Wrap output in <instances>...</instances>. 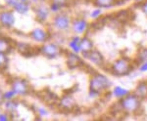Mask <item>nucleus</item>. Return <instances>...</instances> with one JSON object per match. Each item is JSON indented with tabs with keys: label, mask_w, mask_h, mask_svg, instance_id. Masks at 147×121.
Returning <instances> with one entry per match:
<instances>
[{
	"label": "nucleus",
	"mask_w": 147,
	"mask_h": 121,
	"mask_svg": "<svg viewBox=\"0 0 147 121\" xmlns=\"http://www.w3.org/2000/svg\"><path fill=\"white\" fill-rule=\"evenodd\" d=\"M9 56L8 54L0 53V72H4L7 70L9 66Z\"/></svg>",
	"instance_id": "nucleus-22"
},
{
	"label": "nucleus",
	"mask_w": 147,
	"mask_h": 121,
	"mask_svg": "<svg viewBox=\"0 0 147 121\" xmlns=\"http://www.w3.org/2000/svg\"><path fill=\"white\" fill-rule=\"evenodd\" d=\"M2 34H3V27L0 25V35H2Z\"/></svg>",
	"instance_id": "nucleus-35"
},
{
	"label": "nucleus",
	"mask_w": 147,
	"mask_h": 121,
	"mask_svg": "<svg viewBox=\"0 0 147 121\" xmlns=\"http://www.w3.org/2000/svg\"><path fill=\"white\" fill-rule=\"evenodd\" d=\"M142 1H144V0H136V2H137V3H141Z\"/></svg>",
	"instance_id": "nucleus-36"
},
{
	"label": "nucleus",
	"mask_w": 147,
	"mask_h": 121,
	"mask_svg": "<svg viewBox=\"0 0 147 121\" xmlns=\"http://www.w3.org/2000/svg\"><path fill=\"white\" fill-rule=\"evenodd\" d=\"M134 94H136L140 100L147 99V82L142 81L137 84Z\"/></svg>",
	"instance_id": "nucleus-20"
},
{
	"label": "nucleus",
	"mask_w": 147,
	"mask_h": 121,
	"mask_svg": "<svg viewBox=\"0 0 147 121\" xmlns=\"http://www.w3.org/2000/svg\"><path fill=\"white\" fill-rule=\"evenodd\" d=\"M3 7H4V6H3V5H2V4H1V3H0V10H1V9H2V8H3Z\"/></svg>",
	"instance_id": "nucleus-37"
},
{
	"label": "nucleus",
	"mask_w": 147,
	"mask_h": 121,
	"mask_svg": "<svg viewBox=\"0 0 147 121\" xmlns=\"http://www.w3.org/2000/svg\"><path fill=\"white\" fill-rule=\"evenodd\" d=\"M82 56L84 59L89 60L93 64L94 66H98V68H103L104 64H105V60H104L103 55L96 49H92L91 51L87 52V53H82Z\"/></svg>",
	"instance_id": "nucleus-12"
},
{
	"label": "nucleus",
	"mask_w": 147,
	"mask_h": 121,
	"mask_svg": "<svg viewBox=\"0 0 147 121\" xmlns=\"http://www.w3.org/2000/svg\"><path fill=\"white\" fill-rule=\"evenodd\" d=\"M111 87V81L106 75L102 73H95L90 76L89 79V85L88 88L89 91L96 92L98 94H102L104 92L108 91V89Z\"/></svg>",
	"instance_id": "nucleus-2"
},
{
	"label": "nucleus",
	"mask_w": 147,
	"mask_h": 121,
	"mask_svg": "<svg viewBox=\"0 0 147 121\" xmlns=\"http://www.w3.org/2000/svg\"><path fill=\"white\" fill-rule=\"evenodd\" d=\"M57 105H58V108H60L61 110L71 111L76 108L77 103H76V100L74 99V97L72 95L66 94L61 97L60 99H58Z\"/></svg>",
	"instance_id": "nucleus-13"
},
{
	"label": "nucleus",
	"mask_w": 147,
	"mask_h": 121,
	"mask_svg": "<svg viewBox=\"0 0 147 121\" xmlns=\"http://www.w3.org/2000/svg\"><path fill=\"white\" fill-rule=\"evenodd\" d=\"M66 56V65L70 70H75V68H80L84 65V59L80 57L79 54L74 53V52L67 51L65 52Z\"/></svg>",
	"instance_id": "nucleus-10"
},
{
	"label": "nucleus",
	"mask_w": 147,
	"mask_h": 121,
	"mask_svg": "<svg viewBox=\"0 0 147 121\" xmlns=\"http://www.w3.org/2000/svg\"><path fill=\"white\" fill-rule=\"evenodd\" d=\"M139 70L142 72H147V62H142V64L139 66Z\"/></svg>",
	"instance_id": "nucleus-33"
},
{
	"label": "nucleus",
	"mask_w": 147,
	"mask_h": 121,
	"mask_svg": "<svg viewBox=\"0 0 147 121\" xmlns=\"http://www.w3.org/2000/svg\"><path fill=\"white\" fill-rule=\"evenodd\" d=\"M37 53L48 60H53L63 54V49L57 42L47 41L37 47Z\"/></svg>",
	"instance_id": "nucleus-3"
},
{
	"label": "nucleus",
	"mask_w": 147,
	"mask_h": 121,
	"mask_svg": "<svg viewBox=\"0 0 147 121\" xmlns=\"http://www.w3.org/2000/svg\"><path fill=\"white\" fill-rule=\"evenodd\" d=\"M35 110H36V114L40 117H45L49 115V110L44 106H37Z\"/></svg>",
	"instance_id": "nucleus-26"
},
{
	"label": "nucleus",
	"mask_w": 147,
	"mask_h": 121,
	"mask_svg": "<svg viewBox=\"0 0 147 121\" xmlns=\"http://www.w3.org/2000/svg\"><path fill=\"white\" fill-rule=\"evenodd\" d=\"M32 9V4L28 3V2H23V1H19L15 6L12 8L15 13H18L20 15H27L28 12Z\"/></svg>",
	"instance_id": "nucleus-17"
},
{
	"label": "nucleus",
	"mask_w": 147,
	"mask_h": 121,
	"mask_svg": "<svg viewBox=\"0 0 147 121\" xmlns=\"http://www.w3.org/2000/svg\"><path fill=\"white\" fill-rule=\"evenodd\" d=\"M80 39L82 37L80 35L75 34L68 40V48L71 52L80 54Z\"/></svg>",
	"instance_id": "nucleus-16"
},
{
	"label": "nucleus",
	"mask_w": 147,
	"mask_h": 121,
	"mask_svg": "<svg viewBox=\"0 0 147 121\" xmlns=\"http://www.w3.org/2000/svg\"><path fill=\"white\" fill-rule=\"evenodd\" d=\"M19 1H20V0H4V5H5V7H7V8L12 9Z\"/></svg>",
	"instance_id": "nucleus-31"
},
{
	"label": "nucleus",
	"mask_w": 147,
	"mask_h": 121,
	"mask_svg": "<svg viewBox=\"0 0 147 121\" xmlns=\"http://www.w3.org/2000/svg\"><path fill=\"white\" fill-rule=\"evenodd\" d=\"M129 94V91L125 88H123V87H120V86H117L115 87L113 90V95L115 98H117L118 100H121L123 99L124 97H125L127 95Z\"/></svg>",
	"instance_id": "nucleus-23"
},
{
	"label": "nucleus",
	"mask_w": 147,
	"mask_h": 121,
	"mask_svg": "<svg viewBox=\"0 0 147 121\" xmlns=\"http://www.w3.org/2000/svg\"><path fill=\"white\" fill-rule=\"evenodd\" d=\"M140 9L144 13V15L147 16V0H144L140 3Z\"/></svg>",
	"instance_id": "nucleus-32"
},
{
	"label": "nucleus",
	"mask_w": 147,
	"mask_h": 121,
	"mask_svg": "<svg viewBox=\"0 0 147 121\" xmlns=\"http://www.w3.org/2000/svg\"><path fill=\"white\" fill-rule=\"evenodd\" d=\"M30 38L37 44H42L50 40V32L49 30L44 29L43 27H35L32 30H30L28 33Z\"/></svg>",
	"instance_id": "nucleus-9"
},
{
	"label": "nucleus",
	"mask_w": 147,
	"mask_h": 121,
	"mask_svg": "<svg viewBox=\"0 0 147 121\" xmlns=\"http://www.w3.org/2000/svg\"><path fill=\"white\" fill-rule=\"evenodd\" d=\"M138 60L140 62H147V49H142L138 53Z\"/></svg>",
	"instance_id": "nucleus-29"
},
{
	"label": "nucleus",
	"mask_w": 147,
	"mask_h": 121,
	"mask_svg": "<svg viewBox=\"0 0 147 121\" xmlns=\"http://www.w3.org/2000/svg\"><path fill=\"white\" fill-rule=\"evenodd\" d=\"M16 23L15 12L12 9L7 8L4 6L0 10V25L3 27V29L11 30Z\"/></svg>",
	"instance_id": "nucleus-8"
},
{
	"label": "nucleus",
	"mask_w": 147,
	"mask_h": 121,
	"mask_svg": "<svg viewBox=\"0 0 147 121\" xmlns=\"http://www.w3.org/2000/svg\"><path fill=\"white\" fill-rule=\"evenodd\" d=\"M2 106H3V110H5L12 116L16 114V112L18 111L19 106H20V102L18 101L17 98L14 100H9V101H4Z\"/></svg>",
	"instance_id": "nucleus-15"
},
{
	"label": "nucleus",
	"mask_w": 147,
	"mask_h": 121,
	"mask_svg": "<svg viewBox=\"0 0 147 121\" xmlns=\"http://www.w3.org/2000/svg\"><path fill=\"white\" fill-rule=\"evenodd\" d=\"M15 49L23 56H28L32 54V46L27 42H15Z\"/></svg>",
	"instance_id": "nucleus-18"
},
{
	"label": "nucleus",
	"mask_w": 147,
	"mask_h": 121,
	"mask_svg": "<svg viewBox=\"0 0 147 121\" xmlns=\"http://www.w3.org/2000/svg\"><path fill=\"white\" fill-rule=\"evenodd\" d=\"M15 49V41L6 35H0V53L10 54Z\"/></svg>",
	"instance_id": "nucleus-14"
},
{
	"label": "nucleus",
	"mask_w": 147,
	"mask_h": 121,
	"mask_svg": "<svg viewBox=\"0 0 147 121\" xmlns=\"http://www.w3.org/2000/svg\"><path fill=\"white\" fill-rule=\"evenodd\" d=\"M121 110L127 113H136L140 110V99L136 94L129 93L120 100Z\"/></svg>",
	"instance_id": "nucleus-5"
},
{
	"label": "nucleus",
	"mask_w": 147,
	"mask_h": 121,
	"mask_svg": "<svg viewBox=\"0 0 147 121\" xmlns=\"http://www.w3.org/2000/svg\"><path fill=\"white\" fill-rule=\"evenodd\" d=\"M101 15H102V9L98 8V7H96V8L90 13V17L93 19V20H97V19H99L101 17Z\"/></svg>",
	"instance_id": "nucleus-28"
},
{
	"label": "nucleus",
	"mask_w": 147,
	"mask_h": 121,
	"mask_svg": "<svg viewBox=\"0 0 147 121\" xmlns=\"http://www.w3.org/2000/svg\"><path fill=\"white\" fill-rule=\"evenodd\" d=\"M9 86L17 95V97H27L30 94L32 89L27 79L23 77H13L9 81Z\"/></svg>",
	"instance_id": "nucleus-6"
},
{
	"label": "nucleus",
	"mask_w": 147,
	"mask_h": 121,
	"mask_svg": "<svg viewBox=\"0 0 147 121\" xmlns=\"http://www.w3.org/2000/svg\"><path fill=\"white\" fill-rule=\"evenodd\" d=\"M89 28V23L85 19L82 18H75L71 23V30L73 33L77 35H82L85 33Z\"/></svg>",
	"instance_id": "nucleus-11"
},
{
	"label": "nucleus",
	"mask_w": 147,
	"mask_h": 121,
	"mask_svg": "<svg viewBox=\"0 0 147 121\" xmlns=\"http://www.w3.org/2000/svg\"><path fill=\"white\" fill-rule=\"evenodd\" d=\"M48 1L51 2V3L58 4V5L62 7L63 9H65L66 7H68L69 4H70V0H48Z\"/></svg>",
	"instance_id": "nucleus-27"
},
{
	"label": "nucleus",
	"mask_w": 147,
	"mask_h": 121,
	"mask_svg": "<svg viewBox=\"0 0 147 121\" xmlns=\"http://www.w3.org/2000/svg\"><path fill=\"white\" fill-rule=\"evenodd\" d=\"M3 93H4V91L1 88H0V106H2V105H3V103H4V101H5V100H4Z\"/></svg>",
	"instance_id": "nucleus-34"
},
{
	"label": "nucleus",
	"mask_w": 147,
	"mask_h": 121,
	"mask_svg": "<svg viewBox=\"0 0 147 121\" xmlns=\"http://www.w3.org/2000/svg\"><path fill=\"white\" fill-rule=\"evenodd\" d=\"M48 6H49V10H50L51 14H53V15H55V14L59 13V12H61V11H63V10H64L62 7L59 6L58 4L51 3V2H49Z\"/></svg>",
	"instance_id": "nucleus-25"
},
{
	"label": "nucleus",
	"mask_w": 147,
	"mask_h": 121,
	"mask_svg": "<svg viewBox=\"0 0 147 121\" xmlns=\"http://www.w3.org/2000/svg\"><path fill=\"white\" fill-rule=\"evenodd\" d=\"M132 64L130 60L127 58H120L116 60L110 66L109 72H111L115 76H125L131 72Z\"/></svg>",
	"instance_id": "nucleus-4"
},
{
	"label": "nucleus",
	"mask_w": 147,
	"mask_h": 121,
	"mask_svg": "<svg viewBox=\"0 0 147 121\" xmlns=\"http://www.w3.org/2000/svg\"><path fill=\"white\" fill-rule=\"evenodd\" d=\"M94 48V44L88 36H84L80 39V54L87 53Z\"/></svg>",
	"instance_id": "nucleus-19"
},
{
	"label": "nucleus",
	"mask_w": 147,
	"mask_h": 121,
	"mask_svg": "<svg viewBox=\"0 0 147 121\" xmlns=\"http://www.w3.org/2000/svg\"><path fill=\"white\" fill-rule=\"evenodd\" d=\"M3 95H4V100H5V101L14 100V99L17 98V95H16V93L11 88L5 90V91H4V93H3Z\"/></svg>",
	"instance_id": "nucleus-24"
},
{
	"label": "nucleus",
	"mask_w": 147,
	"mask_h": 121,
	"mask_svg": "<svg viewBox=\"0 0 147 121\" xmlns=\"http://www.w3.org/2000/svg\"><path fill=\"white\" fill-rule=\"evenodd\" d=\"M117 0H92L93 5L101 9H108L115 6Z\"/></svg>",
	"instance_id": "nucleus-21"
},
{
	"label": "nucleus",
	"mask_w": 147,
	"mask_h": 121,
	"mask_svg": "<svg viewBox=\"0 0 147 121\" xmlns=\"http://www.w3.org/2000/svg\"><path fill=\"white\" fill-rule=\"evenodd\" d=\"M32 9L34 14V19L37 23L41 25H45L49 22L51 17V12L49 10V6L44 4L43 2L34 4L32 6Z\"/></svg>",
	"instance_id": "nucleus-7"
},
{
	"label": "nucleus",
	"mask_w": 147,
	"mask_h": 121,
	"mask_svg": "<svg viewBox=\"0 0 147 121\" xmlns=\"http://www.w3.org/2000/svg\"><path fill=\"white\" fill-rule=\"evenodd\" d=\"M73 19L67 12L61 11L53 15L50 20V27L59 33H65L71 30V23Z\"/></svg>",
	"instance_id": "nucleus-1"
},
{
	"label": "nucleus",
	"mask_w": 147,
	"mask_h": 121,
	"mask_svg": "<svg viewBox=\"0 0 147 121\" xmlns=\"http://www.w3.org/2000/svg\"><path fill=\"white\" fill-rule=\"evenodd\" d=\"M11 119H12V116L8 112H6L5 110L0 112V121H8Z\"/></svg>",
	"instance_id": "nucleus-30"
}]
</instances>
